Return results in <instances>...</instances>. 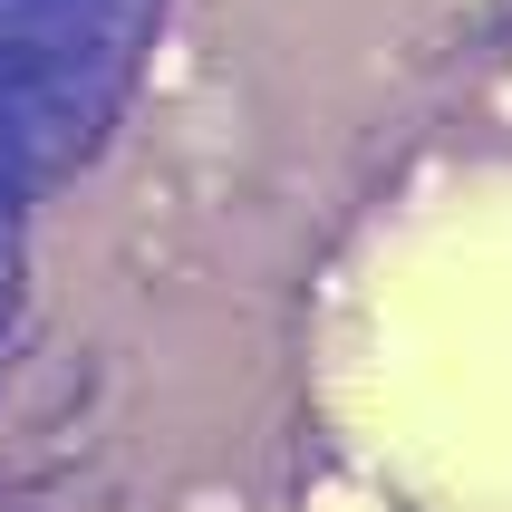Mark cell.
<instances>
[{"instance_id": "cell-1", "label": "cell", "mask_w": 512, "mask_h": 512, "mask_svg": "<svg viewBox=\"0 0 512 512\" xmlns=\"http://www.w3.org/2000/svg\"><path fill=\"white\" fill-rule=\"evenodd\" d=\"M329 406L397 503L512 512V155L435 174L358 242Z\"/></svg>"}]
</instances>
